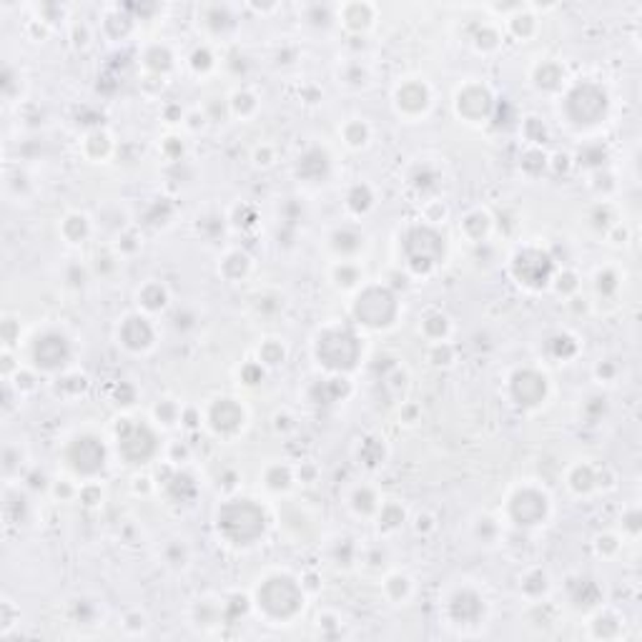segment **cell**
<instances>
[{"label": "cell", "mask_w": 642, "mask_h": 642, "mask_svg": "<svg viewBox=\"0 0 642 642\" xmlns=\"http://www.w3.org/2000/svg\"><path fill=\"white\" fill-rule=\"evenodd\" d=\"M397 106L407 116H417L429 106V90L424 83H404L397 88Z\"/></svg>", "instance_id": "6da1fadb"}, {"label": "cell", "mask_w": 642, "mask_h": 642, "mask_svg": "<svg viewBox=\"0 0 642 642\" xmlns=\"http://www.w3.org/2000/svg\"><path fill=\"white\" fill-rule=\"evenodd\" d=\"M339 21H344V26L349 31H366L374 21V6H366V3H349V6H341L339 13H336Z\"/></svg>", "instance_id": "7a4b0ae2"}, {"label": "cell", "mask_w": 642, "mask_h": 642, "mask_svg": "<svg viewBox=\"0 0 642 642\" xmlns=\"http://www.w3.org/2000/svg\"><path fill=\"white\" fill-rule=\"evenodd\" d=\"M166 301H168V294H166V289L156 287V284H146L144 289L139 291V304H144V309H149V311H159V309L166 306Z\"/></svg>", "instance_id": "3957f363"}, {"label": "cell", "mask_w": 642, "mask_h": 642, "mask_svg": "<svg viewBox=\"0 0 642 642\" xmlns=\"http://www.w3.org/2000/svg\"><path fill=\"white\" fill-rule=\"evenodd\" d=\"M344 141L351 149H364L369 144V126L364 121H359V118H351L344 126Z\"/></svg>", "instance_id": "277c9868"}, {"label": "cell", "mask_w": 642, "mask_h": 642, "mask_svg": "<svg viewBox=\"0 0 642 642\" xmlns=\"http://www.w3.org/2000/svg\"><path fill=\"white\" fill-rule=\"evenodd\" d=\"M346 206H349L354 213H366L369 208L374 206L372 188L366 186V183H359V186H354L349 191V196H346Z\"/></svg>", "instance_id": "5b68a950"}, {"label": "cell", "mask_w": 642, "mask_h": 642, "mask_svg": "<svg viewBox=\"0 0 642 642\" xmlns=\"http://www.w3.org/2000/svg\"><path fill=\"white\" fill-rule=\"evenodd\" d=\"M264 154H271L269 146H264ZM264 159H266V166L274 164V156H264ZM256 166H264V161H261V149H256Z\"/></svg>", "instance_id": "8992f818"}]
</instances>
